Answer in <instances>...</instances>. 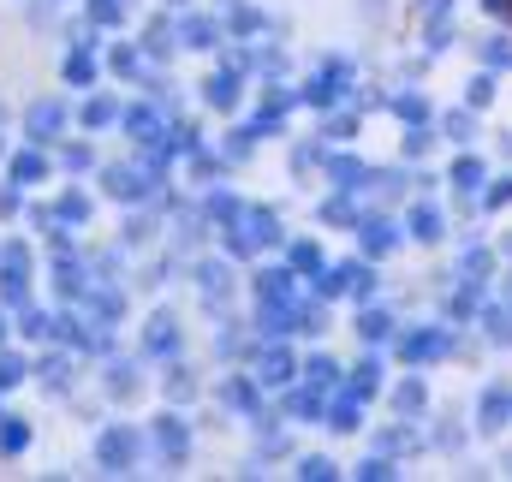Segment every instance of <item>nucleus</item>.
Segmentation results:
<instances>
[{
  "label": "nucleus",
  "instance_id": "423d86ee",
  "mask_svg": "<svg viewBox=\"0 0 512 482\" xmlns=\"http://www.w3.org/2000/svg\"><path fill=\"white\" fill-rule=\"evenodd\" d=\"M48 328H54V322H48V316H36V310H30V316H24V334H30V340H42V334H48Z\"/></svg>",
  "mask_w": 512,
  "mask_h": 482
},
{
  "label": "nucleus",
  "instance_id": "39448f33",
  "mask_svg": "<svg viewBox=\"0 0 512 482\" xmlns=\"http://www.w3.org/2000/svg\"><path fill=\"white\" fill-rule=\"evenodd\" d=\"M66 78H72V84H84V78H96V66H90L84 54H72V60H66Z\"/></svg>",
  "mask_w": 512,
  "mask_h": 482
},
{
  "label": "nucleus",
  "instance_id": "7ed1b4c3",
  "mask_svg": "<svg viewBox=\"0 0 512 482\" xmlns=\"http://www.w3.org/2000/svg\"><path fill=\"white\" fill-rule=\"evenodd\" d=\"M42 173H48V161H42V155H36V149H30V155H18V161H12V185H36V179H42Z\"/></svg>",
  "mask_w": 512,
  "mask_h": 482
},
{
  "label": "nucleus",
  "instance_id": "20e7f679",
  "mask_svg": "<svg viewBox=\"0 0 512 482\" xmlns=\"http://www.w3.org/2000/svg\"><path fill=\"white\" fill-rule=\"evenodd\" d=\"M18 381H24V358L0 352V387H18Z\"/></svg>",
  "mask_w": 512,
  "mask_h": 482
},
{
  "label": "nucleus",
  "instance_id": "f03ea898",
  "mask_svg": "<svg viewBox=\"0 0 512 482\" xmlns=\"http://www.w3.org/2000/svg\"><path fill=\"white\" fill-rule=\"evenodd\" d=\"M24 441H30V423L24 417H0V459L24 453Z\"/></svg>",
  "mask_w": 512,
  "mask_h": 482
},
{
  "label": "nucleus",
  "instance_id": "f257e3e1",
  "mask_svg": "<svg viewBox=\"0 0 512 482\" xmlns=\"http://www.w3.org/2000/svg\"><path fill=\"white\" fill-rule=\"evenodd\" d=\"M60 120H66V108H60V102H36V108L24 114V131H30L36 143H48V137L60 131Z\"/></svg>",
  "mask_w": 512,
  "mask_h": 482
},
{
  "label": "nucleus",
  "instance_id": "0eeeda50",
  "mask_svg": "<svg viewBox=\"0 0 512 482\" xmlns=\"http://www.w3.org/2000/svg\"><path fill=\"white\" fill-rule=\"evenodd\" d=\"M0 340H6V316H0Z\"/></svg>",
  "mask_w": 512,
  "mask_h": 482
}]
</instances>
